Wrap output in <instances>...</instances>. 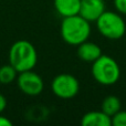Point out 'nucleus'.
I'll return each instance as SVG.
<instances>
[{"label":"nucleus","instance_id":"1","mask_svg":"<svg viewBox=\"0 0 126 126\" xmlns=\"http://www.w3.org/2000/svg\"><path fill=\"white\" fill-rule=\"evenodd\" d=\"M61 38L70 46H80L91 35V22L80 15L63 18L60 27Z\"/></svg>","mask_w":126,"mask_h":126},{"label":"nucleus","instance_id":"2","mask_svg":"<svg viewBox=\"0 0 126 126\" xmlns=\"http://www.w3.org/2000/svg\"><path fill=\"white\" fill-rule=\"evenodd\" d=\"M37 62V50L28 40H18L9 49V63L17 70L18 73L33 70Z\"/></svg>","mask_w":126,"mask_h":126},{"label":"nucleus","instance_id":"3","mask_svg":"<svg viewBox=\"0 0 126 126\" xmlns=\"http://www.w3.org/2000/svg\"><path fill=\"white\" fill-rule=\"evenodd\" d=\"M92 75L101 85L111 86L118 82L121 78V69L116 60L106 54H102L92 63Z\"/></svg>","mask_w":126,"mask_h":126},{"label":"nucleus","instance_id":"4","mask_svg":"<svg viewBox=\"0 0 126 126\" xmlns=\"http://www.w3.org/2000/svg\"><path fill=\"white\" fill-rule=\"evenodd\" d=\"M95 22L98 32L109 40H118L126 32V23L120 12L105 10Z\"/></svg>","mask_w":126,"mask_h":126},{"label":"nucleus","instance_id":"5","mask_svg":"<svg viewBox=\"0 0 126 126\" xmlns=\"http://www.w3.org/2000/svg\"><path fill=\"white\" fill-rule=\"evenodd\" d=\"M51 91L57 97L70 100L80 91V83L74 75L69 73L58 74L51 82Z\"/></svg>","mask_w":126,"mask_h":126},{"label":"nucleus","instance_id":"6","mask_svg":"<svg viewBox=\"0 0 126 126\" xmlns=\"http://www.w3.org/2000/svg\"><path fill=\"white\" fill-rule=\"evenodd\" d=\"M16 81L19 90L28 96H37L43 91V80L39 74L33 72L32 70L19 73Z\"/></svg>","mask_w":126,"mask_h":126},{"label":"nucleus","instance_id":"7","mask_svg":"<svg viewBox=\"0 0 126 126\" xmlns=\"http://www.w3.org/2000/svg\"><path fill=\"white\" fill-rule=\"evenodd\" d=\"M104 11V0H81L79 15L89 22H95Z\"/></svg>","mask_w":126,"mask_h":126},{"label":"nucleus","instance_id":"8","mask_svg":"<svg viewBox=\"0 0 126 126\" xmlns=\"http://www.w3.org/2000/svg\"><path fill=\"white\" fill-rule=\"evenodd\" d=\"M76 53H78L79 59L87 63H93L103 54L100 46H97L94 42L87 41V40L81 43L80 46H78Z\"/></svg>","mask_w":126,"mask_h":126},{"label":"nucleus","instance_id":"9","mask_svg":"<svg viewBox=\"0 0 126 126\" xmlns=\"http://www.w3.org/2000/svg\"><path fill=\"white\" fill-rule=\"evenodd\" d=\"M81 124L83 126H112V120L102 110L91 111L83 115Z\"/></svg>","mask_w":126,"mask_h":126},{"label":"nucleus","instance_id":"10","mask_svg":"<svg viewBox=\"0 0 126 126\" xmlns=\"http://www.w3.org/2000/svg\"><path fill=\"white\" fill-rule=\"evenodd\" d=\"M54 9L62 18L79 15L81 0H53Z\"/></svg>","mask_w":126,"mask_h":126},{"label":"nucleus","instance_id":"11","mask_svg":"<svg viewBox=\"0 0 126 126\" xmlns=\"http://www.w3.org/2000/svg\"><path fill=\"white\" fill-rule=\"evenodd\" d=\"M102 111L105 114H107L109 116H113L114 114H116L118 111H121L122 109V103L121 100L115 95H109L103 100L102 106H101Z\"/></svg>","mask_w":126,"mask_h":126},{"label":"nucleus","instance_id":"12","mask_svg":"<svg viewBox=\"0 0 126 126\" xmlns=\"http://www.w3.org/2000/svg\"><path fill=\"white\" fill-rule=\"evenodd\" d=\"M18 71L9 63V64H4L0 66V84H10V83L15 82L17 80Z\"/></svg>","mask_w":126,"mask_h":126},{"label":"nucleus","instance_id":"13","mask_svg":"<svg viewBox=\"0 0 126 126\" xmlns=\"http://www.w3.org/2000/svg\"><path fill=\"white\" fill-rule=\"evenodd\" d=\"M112 126H126V111H118L111 117Z\"/></svg>","mask_w":126,"mask_h":126},{"label":"nucleus","instance_id":"14","mask_svg":"<svg viewBox=\"0 0 126 126\" xmlns=\"http://www.w3.org/2000/svg\"><path fill=\"white\" fill-rule=\"evenodd\" d=\"M114 7L121 15L126 16V0H114Z\"/></svg>","mask_w":126,"mask_h":126},{"label":"nucleus","instance_id":"15","mask_svg":"<svg viewBox=\"0 0 126 126\" xmlns=\"http://www.w3.org/2000/svg\"><path fill=\"white\" fill-rule=\"evenodd\" d=\"M11 125H12V122L8 117L0 114V126H11Z\"/></svg>","mask_w":126,"mask_h":126},{"label":"nucleus","instance_id":"16","mask_svg":"<svg viewBox=\"0 0 126 126\" xmlns=\"http://www.w3.org/2000/svg\"><path fill=\"white\" fill-rule=\"evenodd\" d=\"M6 107H7V100L2 94H0V114L6 110Z\"/></svg>","mask_w":126,"mask_h":126}]
</instances>
